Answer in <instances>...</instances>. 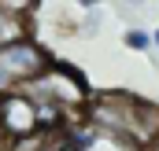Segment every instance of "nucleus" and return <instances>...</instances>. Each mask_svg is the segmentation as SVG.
<instances>
[{
	"label": "nucleus",
	"instance_id": "nucleus-1",
	"mask_svg": "<svg viewBox=\"0 0 159 151\" xmlns=\"http://www.w3.org/2000/svg\"><path fill=\"white\" fill-rule=\"evenodd\" d=\"M22 92H26L34 103H52V107L67 111L70 118H81L85 103L93 100V88H89L85 70H78L74 63H63V59H56V63H52L37 81H30Z\"/></svg>",
	"mask_w": 159,
	"mask_h": 151
},
{
	"label": "nucleus",
	"instance_id": "nucleus-2",
	"mask_svg": "<svg viewBox=\"0 0 159 151\" xmlns=\"http://www.w3.org/2000/svg\"><path fill=\"white\" fill-rule=\"evenodd\" d=\"M56 63V55L41 44L37 37H26L11 48L0 52V92H11V88H26L30 81H37L48 67Z\"/></svg>",
	"mask_w": 159,
	"mask_h": 151
},
{
	"label": "nucleus",
	"instance_id": "nucleus-3",
	"mask_svg": "<svg viewBox=\"0 0 159 151\" xmlns=\"http://www.w3.org/2000/svg\"><path fill=\"white\" fill-rule=\"evenodd\" d=\"M34 133H37V103L22 88L0 92V140L15 144V140H26Z\"/></svg>",
	"mask_w": 159,
	"mask_h": 151
},
{
	"label": "nucleus",
	"instance_id": "nucleus-4",
	"mask_svg": "<svg viewBox=\"0 0 159 151\" xmlns=\"http://www.w3.org/2000/svg\"><path fill=\"white\" fill-rule=\"evenodd\" d=\"M26 37H34V19L19 15V11H7L0 4V52L19 44V41H26Z\"/></svg>",
	"mask_w": 159,
	"mask_h": 151
},
{
	"label": "nucleus",
	"instance_id": "nucleus-5",
	"mask_svg": "<svg viewBox=\"0 0 159 151\" xmlns=\"http://www.w3.org/2000/svg\"><path fill=\"white\" fill-rule=\"evenodd\" d=\"M122 44H126L129 52L144 55V52H152V30H141V26H129V30L122 33Z\"/></svg>",
	"mask_w": 159,
	"mask_h": 151
},
{
	"label": "nucleus",
	"instance_id": "nucleus-6",
	"mask_svg": "<svg viewBox=\"0 0 159 151\" xmlns=\"http://www.w3.org/2000/svg\"><path fill=\"white\" fill-rule=\"evenodd\" d=\"M48 144H52V136H44V133H34V136H26V140L4 144V151H48Z\"/></svg>",
	"mask_w": 159,
	"mask_h": 151
},
{
	"label": "nucleus",
	"instance_id": "nucleus-7",
	"mask_svg": "<svg viewBox=\"0 0 159 151\" xmlns=\"http://www.w3.org/2000/svg\"><path fill=\"white\" fill-rule=\"evenodd\" d=\"M100 30V11H85V19L78 22V37H93Z\"/></svg>",
	"mask_w": 159,
	"mask_h": 151
},
{
	"label": "nucleus",
	"instance_id": "nucleus-8",
	"mask_svg": "<svg viewBox=\"0 0 159 151\" xmlns=\"http://www.w3.org/2000/svg\"><path fill=\"white\" fill-rule=\"evenodd\" d=\"M152 52H159V26L152 30Z\"/></svg>",
	"mask_w": 159,
	"mask_h": 151
}]
</instances>
